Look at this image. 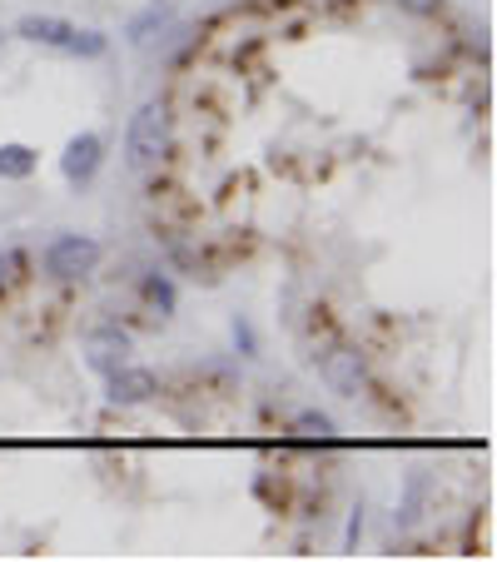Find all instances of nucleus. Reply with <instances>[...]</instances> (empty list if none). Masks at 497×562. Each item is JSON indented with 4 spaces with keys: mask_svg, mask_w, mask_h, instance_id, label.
Returning a JSON list of instances; mask_svg holds the SVG:
<instances>
[{
    "mask_svg": "<svg viewBox=\"0 0 497 562\" xmlns=\"http://www.w3.org/2000/svg\"><path fill=\"white\" fill-rule=\"evenodd\" d=\"M169 150H175V115L165 100H144L125 129V160L135 170H154L160 160H169Z\"/></svg>",
    "mask_w": 497,
    "mask_h": 562,
    "instance_id": "obj_1",
    "label": "nucleus"
},
{
    "mask_svg": "<svg viewBox=\"0 0 497 562\" xmlns=\"http://www.w3.org/2000/svg\"><path fill=\"white\" fill-rule=\"evenodd\" d=\"M319 374L339 399H364L368 394V359L354 349V344H333V349H323Z\"/></svg>",
    "mask_w": 497,
    "mask_h": 562,
    "instance_id": "obj_3",
    "label": "nucleus"
},
{
    "mask_svg": "<svg viewBox=\"0 0 497 562\" xmlns=\"http://www.w3.org/2000/svg\"><path fill=\"white\" fill-rule=\"evenodd\" d=\"M40 154L30 145H0V179H30Z\"/></svg>",
    "mask_w": 497,
    "mask_h": 562,
    "instance_id": "obj_11",
    "label": "nucleus"
},
{
    "mask_svg": "<svg viewBox=\"0 0 497 562\" xmlns=\"http://www.w3.org/2000/svg\"><path fill=\"white\" fill-rule=\"evenodd\" d=\"M229 334H234V349L244 353V359H259V334H254V324H248V319H234V328H229Z\"/></svg>",
    "mask_w": 497,
    "mask_h": 562,
    "instance_id": "obj_12",
    "label": "nucleus"
},
{
    "mask_svg": "<svg viewBox=\"0 0 497 562\" xmlns=\"http://www.w3.org/2000/svg\"><path fill=\"white\" fill-rule=\"evenodd\" d=\"M294 434L304 438V444H333V438H339V423L319 409H304V413H294Z\"/></svg>",
    "mask_w": 497,
    "mask_h": 562,
    "instance_id": "obj_9",
    "label": "nucleus"
},
{
    "mask_svg": "<svg viewBox=\"0 0 497 562\" xmlns=\"http://www.w3.org/2000/svg\"><path fill=\"white\" fill-rule=\"evenodd\" d=\"M130 353H135L130 334H125V328H115V324H110V328H95V334L85 339V363H90L100 378L115 374V369H125V363H130Z\"/></svg>",
    "mask_w": 497,
    "mask_h": 562,
    "instance_id": "obj_5",
    "label": "nucleus"
},
{
    "mask_svg": "<svg viewBox=\"0 0 497 562\" xmlns=\"http://www.w3.org/2000/svg\"><path fill=\"white\" fill-rule=\"evenodd\" d=\"M144 299H150V309L160 319H169L179 309V289H175V279H169V274H144Z\"/></svg>",
    "mask_w": 497,
    "mask_h": 562,
    "instance_id": "obj_10",
    "label": "nucleus"
},
{
    "mask_svg": "<svg viewBox=\"0 0 497 562\" xmlns=\"http://www.w3.org/2000/svg\"><path fill=\"white\" fill-rule=\"evenodd\" d=\"M100 259H105V249H100L95 235H55L40 254V264H46L50 279H85V274L100 270Z\"/></svg>",
    "mask_w": 497,
    "mask_h": 562,
    "instance_id": "obj_2",
    "label": "nucleus"
},
{
    "mask_svg": "<svg viewBox=\"0 0 497 562\" xmlns=\"http://www.w3.org/2000/svg\"><path fill=\"white\" fill-rule=\"evenodd\" d=\"M358 538H364V508H354V517H348V538H344V552L358 548Z\"/></svg>",
    "mask_w": 497,
    "mask_h": 562,
    "instance_id": "obj_14",
    "label": "nucleus"
},
{
    "mask_svg": "<svg viewBox=\"0 0 497 562\" xmlns=\"http://www.w3.org/2000/svg\"><path fill=\"white\" fill-rule=\"evenodd\" d=\"M100 164H105V140H100L95 129H85V135H75V140L65 145V154H60V175L71 179V185H90V179L100 175Z\"/></svg>",
    "mask_w": 497,
    "mask_h": 562,
    "instance_id": "obj_4",
    "label": "nucleus"
},
{
    "mask_svg": "<svg viewBox=\"0 0 497 562\" xmlns=\"http://www.w3.org/2000/svg\"><path fill=\"white\" fill-rule=\"evenodd\" d=\"M418 503H423V478H408V498H403V508H398L393 517H398V523L408 527V523L418 517Z\"/></svg>",
    "mask_w": 497,
    "mask_h": 562,
    "instance_id": "obj_13",
    "label": "nucleus"
},
{
    "mask_svg": "<svg viewBox=\"0 0 497 562\" xmlns=\"http://www.w3.org/2000/svg\"><path fill=\"white\" fill-rule=\"evenodd\" d=\"M154 394H160V378H154L150 369H135V363H125V369L105 374V399L115 403V409H135V403H150Z\"/></svg>",
    "mask_w": 497,
    "mask_h": 562,
    "instance_id": "obj_6",
    "label": "nucleus"
},
{
    "mask_svg": "<svg viewBox=\"0 0 497 562\" xmlns=\"http://www.w3.org/2000/svg\"><path fill=\"white\" fill-rule=\"evenodd\" d=\"M21 259H11V254H0V279H5V270H15Z\"/></svg>",
    "mask_w": 497,
    "mask_h": 562,
    "instance_id": "obj_16",
    "label": "nucleus"
},
{
    "mask_svg": "<svg viewBox=\"0 0 497 562\" xmlns=\"http://www.w3.org/2000/svg\"><path fill=\"white\" fill-rule=\"evenodd\" d=\"M75 30H80V25L60 21V15H21V25H15V36H21V40L65 50V55H71V46H75Z\"/></svg>",
    "mask_w": 497,
    "mask_h": 562,
    "instance_id": "obj_7",
    "label": "nucleus"
},
{
    "mask_svg": "<svg viewBox=\"0 0 497 562\" xmlns=\"http://www.w3.org/2000/svg\"><path fill=\"white\" fill-rule=\"evenodd\" d=\"M403 11H413V15H433L438 11V0H398Z\"/></svg>",
    "mask_w": 497,
    "mask_h": 562,
    "instance_id": "obj_15",
    "label": "nucleus"
},
{
    "mask_svg": "<svg viewBox=\"0 0 497 562\" xmlns=\"http://www.w3.org/2000/svg\"><path fill=\"white\" fill-rule=\"evenodd\" d=\"M165 25H169V5H160V0H154L150 11H140V15H135L130 25H125V40L144 50V46H150L154 36H160V30H165Z\"/></svg>",
    "mask_w": 497,
    "mask_h": 562,
    "instance_id": "obj_8",
    "label": "nucleus"
}]
</instances>
